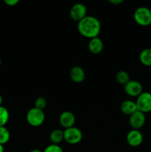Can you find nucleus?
<instances>
[{
	"instance_id": "obj_1",
	"label": "nucleus",
	"mask_w": 151,
	"mask_h": 152,
	"mask_svg": "<svg viewBox=\"0 0 151 152\" xmlns=\"http://www.w3.org/2000/svg\"><path fill=\"white\" fill-rule=\"evenodd\" d=\"M78 32L86 38L93 39L97 37L101 31V22L97 18L93 16H86L78 22Z\"/></svg>"
},
{
	"instance_id": "obj_2",
	"label": "nucleus",
	"mask_w": 151,
	"mask_h": 152,
	"mask_svg": "<svg viewBox=\"0 0 151 152\" xmlns=\"http://www.w3.org/2000/svg\"><path fill=\"white\" fill-rule=\"evenodd\" d=\"M133 18L138 25L141 26H149L151 25V10L145 6L136 8L135 10Z\"/></svg>"
},
{
	"instance_id": "obj_3",
	"label": "nucleus",
	"mask_w": 151,
	"mask_h": 152,
	"mask_svg": "<svg viewBox=\"0 0 151 152\" xmlns=\"http://www.w3.org/2000/svg\"><path fill=\"white\" fill-rule=\"evenodd\" d=\"M26 120L31 126L38 127L44 123L45 120V114L42 110L33 107L27 112Z\"/></svg>"
},
{
	"instance_id": "obj_4",
	"label": "nucleus",
	"mask_w": 151,
	"mask_h": 152,
	"mask_svg": "<svg viewBox=\"0 0 151 152\" xmlns=\"http://www.w3.org/2000/svg\"><path fill=\"white\" fill-rule=\"evenodd\" d=\"M83 137L81 131L78 128L73 126L64 130V140L70 145L79 143Z\"/></svg>"
},
{
	"instance_id": "obj_5",
	"label": "nucleus",
	"mask_w": 151,
	"mask_h": 152,
	"mask_svg": "<svg viewBox=\"0 0 151 152\" xmlns=\"http://www.w3.org/2000/svg\"><path fill=\"white\" fill-rule=\"evenodd\" d=\"M136 106L139 111L144 114L151 111V93L142 92L137 97L136 101Z\"/></svg>"
},
{
	"instance_id": "obj_6",
	"label": "nucleus",
	"mask_w": 151,
	"mask_h": 152,
	"mask_svg": "<svg viewBox=\"0 0 151 152\" xmlns=\"http://www.w3.org/2000/svg\"><path fill=\"white\" fill-rule=\"evenodd\" d=\"M70 16L73 20L78 22L87 16V7L82 3H76L70 9Z\"/></svg>"
},
{
	"instance_id": "obj_7",
	"label": "nucleus",
	"mask_w": 151,
	"mask_h": 152,
	"mask_svg": "<svg viewBox=\"0 0 151 152\" xmlns=\"http://www.w3.org/2000/svg\"><path fill=\"white\" fill-rule=\"evenodd\" d=\"M124 91L130 96H138L143 92V87L140 82L137 80H130L124 85Z\"/></svg>"
},
{
	"instance_id": "obj_8",
	"label": "nucleus",
	"mask_w": 151,
	"mask_h": 152,
	"mask_svg": "<svg viewBox=\"0 0 151 152\" xmlns=\"http://www.w3.org/2000/svg\"><path fill=\"white\" fill-rule=\"evenodd\" d=\"M145 122H146L145 114L139 110L131 114L130 116V119H129V123H130L131 127L136 130H139L141 128L143 127L144 125L145 124Z\"/></svg>"
},
{
	"instance_id": "obj_9",
	"label": "nucleus",
	"mask_w": 151,
	"mask_h": 152,
	"mask_svg": "<svg viewBox=\"0 0 151 152\" xmlns=\"http://www.w3.org/2000/svg\"><path fill=\"white\" fill-rule=\"evenodd\" d=\"M126 140L128 145L132 147L139 146L143 142V135L139 130L132 129L127 133Z\"/></svg>"
},
{
	"instance_id": "obj_10",
	"label": "nucleus",
	"mask_w": 151,
	"mask_h": 152,
	"mask_svg": "<svg viewBox=\"0 0 151 152\" xmlns=\"http://www.w3.org/2000/svg\"><path fill=\"white\" fill-rule=\"evenodd\" d=\"M59 123H60L61 126L65 128V129L73 127L76 123L75 115L71 111H63L59 117Z\"/></svg>"
},
{
	"instance_id": "obj_11",
	"label": "nucleus",
	"mask_w": 151,
	"mask_h": 152,
	"mask_svg": "<svg viewBox=\"0 0 151 152\" xmlns=\"http://www.w3.org/2000/svg\"><path fill=\"white\" fill-rule=\"evenodd\" d=\"M70 79L76 83H80L84 81L85 78V73L81 67L76 65L71 68L70 71Z\"/></svg>"
},
{
	"instance_id": "obj_12",
	"label": "nucleus",
	"mask_w": 151,
	"mask_h": 152,
	"mask_svg": "<svg viewBox=\"0 0 151 152\" xmlns=\"http://www.w3.org/2000/svg\"><path fill=\"white\" fill-rule=\"evenodd\" d=\"M104 44L102 40L99 37L90 39L88 43V48L90 51L93 54H99L102 51Z\"/></svg>"
},
{
	"instance_id": "obj_13",
	"label": "nucleus",
	"mask_w": 151,
	"mask_h": 152,
	"mask_svg": "<svg viewBox=\"0 0 151 152\" xmlns=\"http://www.w3.org/2000/svg\"><path fill=\"white\" fill-rule=\"evenodd\" d=\"M120 108H121V111L123 114L129 116H130L133 113L136 112V111H138L136 102L133 100H130V99L123 101L121 102Z\"/></svg>"
},
{
	"instance_id": "obj_14",
	"label": "nucleus",
	"mask_w": 151,
	"mask_h": 152,
	"mask_svg": "<svg viewBox=\"0 0 151 152\" xmlns=\"http://www.w3.org/2000/svg\"><path fill=\"white\" fill-rule=\"evenodd\" d=\"M139 60L145 66L151 67V48H147L141 51Z\"/></svg>"
},
{
	"instance_id": "obj_15",
	"label": "nucleus",
	"mask_w": 151,
	"mask_h": 152,
	"mask_svg": "<svg viewBox=\"0 0 151 152\" xmlns=\"http://www.w3.org/2000/svg\"><path fill=\"white\" fill-rule=\"evenodd\" d=\"M64 140V131L62 129H55L50 134V140L53 144L59 145Z\"/></svg>"
},
{
	"instance_id": "obj_16",
	"label": "nucleus",
	"mask_w": 151,
	"mask_h": 152,
	"mask_svg": "<svg viewBox=\"0 0 151 152\" xmlns=\"http://www.w3.org/2000/svg\"><path fill=\"white\" fill-rule=\"evenodd\" d=\"M10 139V133L5 126H0V144L4 145Z\"/></svg>"
},
{
	"instance_id": "obj_17",
	"label": "nucleus",
	"mask_w": 151,
	"mask_h": 152,
	"mask_svg": "<svg viewBox=\"0 0 151 152\" xmlns=\"http://www.w3.org/2000/svg\"><path fill=\"white\" fill-rule=\"evenodd\" d=\"M10 118V113L5 107L0 106V126H5Z\"/></svg>"
},
{
	"instance_id": "obj_18",
	"label": "nucleus",
	"mask_w": 151,
	"mask_h": 152,
	"mask_svg": "<svg viewBox=\"0 0 151 152\" xmlns=\"http://www.w3.org/2000/svg\"><path fill=\"white\" fill-rule=\"evenodd\" d=\"M115 79L117 82L121 85H125L130 81V75L125 71H119L115 75Z\"/></svg>"
},
{
	"instance_id": "obj_19",
	"label": "nucleus",
	"mask_w": 151,
	"mask_h": 152,
	"mask_svg": "<svg viewBox=\"0 0 151 152\" xmlns=\"http://www.w3.org/2000/svg\"><path fill=\"white\" fill-rule=\"evenodd\" d=\"M34 105H35V108L44 111V109L47 106V99L43 96H39L36 99Z\"/></svg>"
},
{
	"instance_id": "obj_20",
	"label": "nucleus",
	"mask_w": 151,
	"mask_h": 152,
	"mask_svg": "<svg viewBox=\"0 0 151 152\" xmlns=\"http://www.w3.org/2000/svg\"><path fill=\"white\" fill-rule=\"evenodd\" d=\"M43 152H64L62 147L56 144H50L44 148Z\"/></svg>"
},
{
	"instance_id": "obj_21",
	"label": "nucleus",
	"mask_w": 151,
	"mask_h": 152,
	"mask_svg": "<svg viewBox=\"0 0 151 152\" xmlns=\"http://www.w3.org/2000/svg\"><path fill=\"white\" fill-rule=\"evenodd\" d=\"M4 3L8 6H14L19 3V0H4Z\"/></svg>"
},
{
	"instance_id": "obj_22",
	"label": "nucleus",
	"mask_w": 151,
	"mask_h": 152,
	"mask_svg": "<svg viewBox=\"0 0 151 152\" xmlns=\"http://www.w3.org/2000/svg\"><path fill=\"white\" fill-rule=\"evenodd\" d=\"M109 1L110 3H112V4H121V3H122L123 0H109Z\"/></svg>"
},
{
	"instance_id": "obj_23",
	"label": "nucleus",
	"mask_w": 151,
	"mask_h": 152,
	"mask_svg": "<svg viewBox=\"0 0 151 152\" xmlns=\"http://www.w3.org/2000/svg\"><path fill=\"white\" fill-rule=\"evenodd\" d=\"M4 145H1V144H0V152H4Z\"/></svg>"
},
{
	"instance_id": "obj_24",
	"label": "nucleus",
	"mask_w": 151,
	"mask_h": 152,
	"mask_svg": "<svg viewBox=\"0 0 151 152\" xmlns=\"http://www.w3.org/2000/svg\"><path fill=\"white\" fill-rule=\"evenodd\" d=\"M30 152H43V151H40V150H38V149H33V150H31Z\"/></svg>"
},
{
	"instance_id": "obj_25",
	"label": "nucleus",
	"mask_w": 151,
	"mask_h": 152,
	"mask_svg": "<svg viewBox=\"0 0 151 152\" xmlns=\"http://www.w3.org/2000/svg\"><path fill=\"white\" fill-rule=\"evenodd\" d=\"M2 101H3L2 96H1V95H0V106H1V103H2Z\"/></svg>"
},
{
	"instance_id": "obj_26",
	"label": "nucleus",
	"mask_w": 151,
	"mask_h": 152,
	"mask_svg": "<svg viewBox=\"0 0 151 152\" xmlns=\"http://www.w3.org/2000/svg\"><path fill=\"white\" fill-rule=\"evenodd\" d=\"M1 59H0V66H1Z\"/></svg>"
},
{
	"instance_id": "obj_27",
	"label": "nucleus",
	"mask_w": 151,
	"mask_h": 152,
	"mask_svg": "<svg viewBox=\"0 0 151 152\" xmlns=\"http://www.w3.org/2000/svg\"><path fill=\"white\" fill-rule=\"evenodd\" d=\"M150 10H151V9H150Z\"/></svg>"
}]
</instances>
